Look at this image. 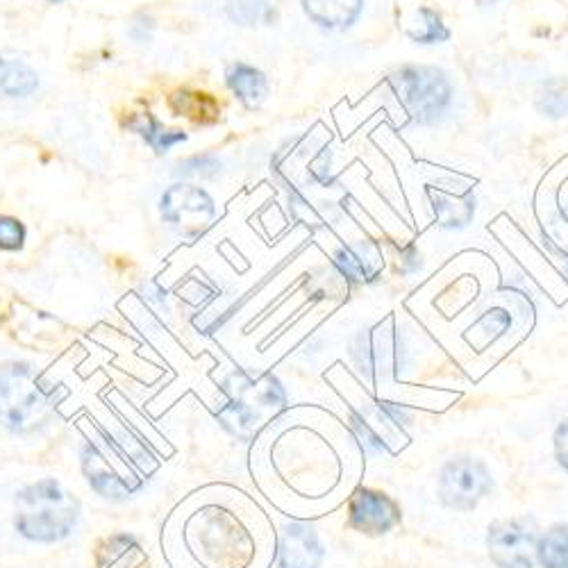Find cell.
<instances>
[{"instance_id":"1","label":"cell","mask_w":568,"mask_h":568,"mask_svg":"<svg viewBox=\"0 0 568 568\" xmlns=\"http://www.w3.org/2000/svg\"><path fill=\"white\" fill-rule=\"evenodd\" d=\"M78 500L53 478H43L17 494L14 528L34 544H58L78 526Z\"/></svg>"},{"instance_id":"2","label":"cell","mask_w":568,"mask_h":568,"mask_svg":"<svg viewBox=\"0 0 568 568\" xmlns=\"http://www.w3.org/2000/svg\"><path fill=\"white\" fill-rule=\"evenodd\" d=\"M55 398L28 364L0 368V423L19 435L41 430L53 418Z\"/></svg>"},{"instance_id":"3","label":"cell","mask_w":568,"mask_h":568,"mask_svg":"<svg viewBox=\"0 0 568 568\" xmlns=\"http://www.w3.org/2000/svg\"><path fill=\"white\" fill-rule=\"evenodd\" d=\"M392 84L414 123H437L453 105V84L437 67H403L392 75Z\"/></svg>"},{"instance_id":"4","label":"cell","mask_w":568,"mask_h":568,"mask_svg":"<svg viewBox=\"0 0 568 568\" xmlns=\"http://www.w3.org/2000/svg\"><path fill=\"white\" fill-rule=\"evenodd\" d=\"M162 219L186 240H196L216 219L210 194L194 184H173L160 201Z\"/></svg>"},{"instance_id":"5","label":"cell","mask_w":568,"mask_h":568,"mask_svg":"<svg viewBox=\"0 0 568 568\" xmlns=\"http://www.w3.org/2000/svg\"><path fill=\"white\" fill-rule=\"evenodd\" d=\"M494 487L491 473L485 464L459 457L448 462L439 476V498L446 507L468 511L476 507Z\"/></svg>"},{"instance_id":"6","label":"cell","mask_w":568,"mask_h":568,"mask_svg":"<svg viewBox=\"0 0 568 568\" xmlns=\"http://www.w3.org/2000/svg\"><path fill=\"white\" fill-rule=\"evenodd\" d=\"M537 526L532 518L498 520L489 528V555L498 568H535Z\"/></svg>"},{"instance_id":"7","label":"cell","mask_w":568,"mask_h":568,"mask_svg":"<svg viewBox=\"0 0 568 568\" xmlns=\"http://www.w3.org/2000/svg\"><path fill=\"white\" fill-rule=\"evenodd\" d=\"M351 528L366 535H385L400 524L398 505L373 489H357L348 503Z\"/></svg>"},{"instance_id":"8","label":"cell","mask_w":568,"mask_h":568,"mask_svg":"<svg viewBox=\"0 0 568 568\" xmlns=\"http://www.w3.org/2000/svg\"><path fill=\"white\" fill-rule=\"evenodd\" d=\"M428 199L442 227H466L476 216V196H473L468 184L457 186L455 182H433L428 184Z\"/></svg>"},{"instance_id":"9","label":"cell","mask_w":568,"mask_h":568,"mask_svg":"<svg viewBox=\"0 0 568 568\" xmlns=\"http://www.w3.org/2000/svg\"><path fill=\"white\" fill-rule=\"evenodd\" d=\"M353 357L368 375H387L396 371L400 357L398 335L394 329H387V325H377L366 335H359L353 346Z\"/></svg>"},{"instance_id":"10","label":"cell","mask_w":568,"mask_h":568,"mask_svg":"<svg viewBox=\"0 0 568 568\" xmlns=\"http://www.w3.org/2000/svg\"><path fill=\"white\" fill-rule=\"evenodd\" d=\"M82 468H84V476H87L89 485L97 489L103 498L121 500L141 487V483L119 476V473L110 466V459L99 450V446H91V444L84 446Z\"/></svg>"},{"instance_id":"11","label":"cell","mask_w":568,"mask_h":568,"mask_svg":"<svg viewBox=\"0 0 568 568\" xmlns=\"http://www.w3.org/2000/svg\"><path fill=\"white\" fill-rule=\"evenodd\" d=\"M282 568H318L323 561V546L316 532L303 524H290L280 539Z\"/></svg>"},{"instance_id":"12","label":"cell","mask_w":568,"mask_h":568,"mask_svg":"<svg viewBox=\"0 0 568 568\" xmlns=\"http://www.w3.org/2000/svg\"><path fill=\"white\" fill-rule=\"evenodd\" d=\"M381 255L371 244L344 246L335 253V266L353 284H368L381 273Z\"/></svg>"},{"instance_id":"13","label":"cell","mask_w":568,"mask_h":568,"mask_svg":"<svg viewBox=\"0 0 568 568\" xmlns=\"http://www.w3.org/2000/svg\"><path fill=\"white\" fill-rule=\"evenodd\" d=\"M227 87L246 110H260L268 99L266 75L248 64H234L227 71Z\"/></svg>"},{"instance_id":"14","label":"cell","mask_w":568,"mask_h":568,"mask_svg":"<svg viewBox=\"0 0 568 568\" xmlns=\"http://www.w3.org/2000/svg\"><path fill=\"white\" fill-rule=\"evenodd\" d=\"M303 8L323 28H348L362 14L364 0H303Z\"/></svg>"},{"instance_id":"15","label":"cell","mask_w":568,"mask_h":568,"mask_svg":"<svg viewBox=\"0 0 568 568\" xmlns=\"http://www.w3.org/2000/svg\"><path fill=\"white\" fill-rule=\"evenodd\" d=\"M37 73L21 60L0 58V93L8 99H28L37 91Z\"/></svg>"},{"instance_id":"16","label":"cell","mask_w":568,"mask_h":568,"mask_svg":"<svg viewBox=\"0 0 568 568\" xmlns=\"http://www.w3.org/2000/svg\"><path fill=\"white\" fill-rule=\"evenodd\" d=\"M130 128L146 139V144L151 149H155L158 153H166L169 149H173L175 144H180V141L186 139L184 132H178V130H164L149 112L146 114H139L130 121Z\"/></svg>"},{"instance_id":"17","label":"cell","mask_w":568,"mask_h":568,"mask_svg":"<svg viewBox=\"0 0 568 568\" xmlns=\"http://www.w3.org/2000/svg\"><path fill=\"white\" fill-rule=\"evenodd\" d=\"M405 34L416 43H444L450 39V30L430 8H418L414 23L405 28Z\"/></svg>"},{"instance_id":"18","label":"cell","mask_w":568,"mask_h":568,"mask_svg":"<svg viewBox=\"0 0 568 568\" xmlns=\"http://www.w3.org/2000/svg\"><path fill=\"white\" fill-rule=\"evenodd\" d=\"M537 559L544 568H568V526H555L541 537Z\"/></svg>"},{"instance_id":"19","label":"cell","mask_w":568,"mask_h":568,"mask_svg":"<svg viewBox=\"0 0 568 568\" xmlns=\"http://www.w3.org/2000/svg\"><path fill=\"white\" fill-rule=\"evenodd\" d=\"M277 0H227V17L240 26L268 23L275 14Z\"/></svg>"},{"instance_id":"20","label":"cell","mask_w":568,"mask_h":568,"mask_svg":"<svg viewBox=\"0 0 568 568\" xmlns=\"http://www.w3.org/2000/svg\"><path fill=\"white\" fill-rule=\"evenodd\" d=\"M537 110L548 119L568 116V82L559 78L546 80L537 91Z\"/></svg>"},{"instance_id":"21","label":"cell","mask_w":568,"mask_h":568,"mask_svg":"<svg viewBox=\"0 0 568 568\" xmlns=\"http://www.w3.org/2000/svg\"><path fill=\"white\" fill-rule=\"evenodd\" d=\"M173 108L180 112V114H186L192 116L194 121H201V123H212L219 119V108L216 103L205 97V93H178V97H173Z\"/></svg>"},{"instance_id":"22","label":"cell","mask_w":568,"mask_h":568,"mask_svg":"<svg viewBox=\"0 0 568 568\" xmlns=\"http://www.w3.org/2000/svg\"><path fill=\"white\" fill-rule=\"evenodd\" d=\"M26 242V227L19 219L0 216V248L3 251H19Z\"/></svg>"},{"instance_id":"23","label":"cell","mask_w":568,"mask_h":568,"mask_svg":"<svg viewBox=\"0 0 568 568\" xmlns=\"http://www.w3.org/2000/svg\"><path fill=\"white\" fill-rule=\"evenodd\" d=\"M221 171V162L212 155H203V158H192L184 160L178 169V175H186V178H214Z\"/></svg>"},{"instance_id":"24","label":"cell","mask_w":568,"mask_h":568,"mask_svg":"<svg viewBox=\"0 0 568 568\" xmlns=\"http://www.w3.org/2000/svg\"><path fill=\"white\" fill-rule=\"evenodd\" d=\"M125 550H139L136 539L128 535H116L105 541V548L99 552V566H108L119 561V557L125 555Z\"/></svg>"},{"instance_id":"25","label":"cell","mask_w":568,"mask_h":568,"mask_svg":"<svg viewBox=\"0 0 568 568\" xmlns=\"http://www.w3.org/2000/svg\"><path fill=\"white\" fill-rule=\"evenodd\" d=\"M507 327H509V316H507V312L500 310V307L489 310V312L478 321V333H483L487 339L500 337Z\"/></svg>"},{"instance_id":"26","label":"cell","mask_w":568,"mask_h":568,"mask_svg":"<svg viewBox=\"0 0 568 568\" xmlns=\"http://www.w3.org/2000/svg\"><path fill=\"white\" fill-rule=\"evenodd\" d=\"M555 455H557V462L568 470V418L555 433Z\"/></svg>"},{"instance_id":"27","label":"cell","mask_w":568,"mask_h":568,"mask_svg":"<svg viewBox=\"0 0 568 568\" xmlns=\"http://www.w3.org/2000/svg\"><path fill=\"white\" fill-rule=\"evenodd\" d=\"M420 268V255H418V251L414 248V246H407L403 253H400V271L405 273V275H412V273H416Z\"/></svg>"},{"instance_id":"28","label":"cell","mask_w":568,"mask_h":568,"mask_svg":"<svg viewBox=\"0 0 568 568\" xmlns=\"http://www.w3.org/2000/svg\"><path fill=\"white\" fill-rule=\"evenodd\" d=\"M476 3H478V6H483V8H491V6H496V3H498V0H476Z\"/></svg>"},{"instance_id":"29","label":"cell","mask_w":568,"mask_h":568,"mask_svg":"<svg viewBox=\"0 0 568 568\" xmlns=\"http://www.w3.org/2000/svg\"><path fill=\"white\" fill-rule=\"evenodd\" d=\"M564 271L568 273V257H566V262H564Z\"/></svg>"},{"instance_id":"30","label":"cell","mask_w":568,"mask_h":568,"mask_svg":"<svg viewBox=\"0 0 568 568\" xmlns=\"http://www.w3.org/2000/svg\"><path fill=\"white\" fill-rule=\"evenodd\" d=\"M49 3H62V0H49Z\"/></svg>"}]
</instances>
